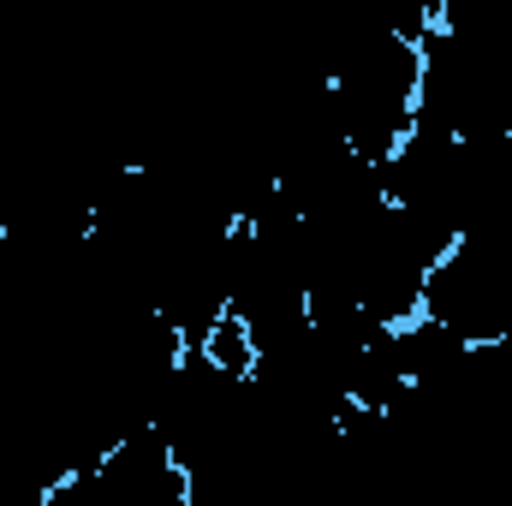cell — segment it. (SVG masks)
I'll use <instances>...</instances> for the list:
<instances>
[{"instance_id":"cell-1","label":"cell","mask_w":512,"mask_h":506,"mask_svg":"<svg viewBox=\"0 0 512 506\" xmlns=\"http://www.w3.org/2000/svg\"><path fill=\"white\" fill-rule=\"evenodd\" d=\"M423 96V42L399 30H364L334 48L322 66V108L346 149L364 161H387L411 126Z\"/></svg>"}]
</instances>
